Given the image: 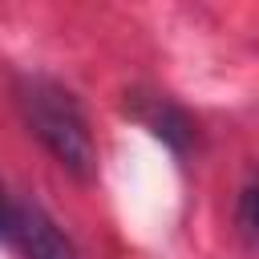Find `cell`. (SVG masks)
<instances>
[{
	"label": "cell",
	"mask_w": 259,
	"mask_h": 259,
	"mask_svg": "<svg viewBox=\"0 0 259 259\" xmlns=\"http://www.w3.org/2000/svg\"><path fill=\"white\" fill-rule=\"evenodd\" d=\"M239 231H243L247 243L255 239V186H251V182H247L243 194H239Z\"/></svg>",
	"instance_id": "cell-4"
},
{
	"label": "cell",
	"mask_w": 259,
	"mask_h": 259,
	"mask_svg": "<svg viewBox=\"0 0 259 259\" xmlns=\"http://www.w3.org/2000/svg\"><path fill=\"white\" fill-rule=\"evenodd\" d=\"M146 121H150V130H154L158 138H166L174 150H182V146H186V117H182L170 101L154 97V113H146Z\"/></svg>",
	"instance_id": "cell-3"
},
{
	"label": "cell",
	"mask_w": 259,
	"mask_h": 259,
	"mask_svg": "<svg viewBox=\"0 0 259 259\" xmlns=\"http://www.w3.org/2000/svg\"><path fill=\"white\" fill-rule=\"evenodd\" d=\"M16 105H20L24 125L45 142V150L69 174H77V178L97 174V146H93L85 113H81V105L73 101L69 89H61L49 77H20Z\"/></svg>",
	"instance_id": "cell-1"
},
{
	"label": "cell",
	"mask_w": 259,
	"mask_h": 259,
	"mask_svg": "<svg viewBox=\"0 0 259 259\" xmlns=\"http://www.w3.org/2000/svg\"><path fill=\"white\" fill-rule=\"evenodd\" d=\"M4 243H12L24 259H77V251L61 235V227L36 202H20V198H12V206H8Z\"/></svg>",
	"instance_id": "cell-2"
},
{
	"label": "cell",
	"mask_w": 259,
	"mask_h": 259,
	"mask_svg": "<svg viewBox=\"0 0 259 259\" xmlns=\"http://www.w3.org/2000/svg\"><path fill=\"white\" fill-rule=\"evenodd\" d=\"M8 206H12V198H8V190L0 186V239H4V227H8Z\"/></svg>",
	"instance_id": "cell-5"
}]
</instances>
